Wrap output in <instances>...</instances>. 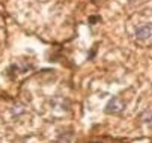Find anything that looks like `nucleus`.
Listing matches in <instances>:
<instances>
[{
  "label": "nucleus",
  "mask_w": 152,
  "mask_h": 143,
  "mask_svg": "<svg viewBox=\"0 0 152 143\" xmlns=\"http://www.w3.org/2000/svg\"><path fill=\"white\" fill-rule=\"evenodd\" d=\"M151 36H152V26L151 24H143V26H140V27H137V30H135V38L139 41H146V39H149Z\"/></svg>",
  "instance_id": "f03ea898"
},
{
  "label": "nucleus",
  "mask_w": 152,
  "mask_h": 143,
  "mask_svg": "<svg viewBox=\"0 0 152 143\" xmlns=\"http://www.w3.org/2000/svg\"><path fill=\"white\" fill-rule=\"evenodd\" d=\"M125 109V103L120 99L119 97H113L106 105V113L108 115H119L120 112H124Z\"/></svg>",
  "instance_id": "f257e3e1"
},
{
  "label": "nucleus",
  "mask_w": 152,
  "mask_h": 143,
  "mask_svg": "<svg viewBox=\"0 0 152 143\" xmlns=\"http://www.w3.org/2000/svg\"><path fill=\"white\" fill-rule=\"evenodd\" d=\"M152 113L149 112V110H146V112H145V115H143V120H145V122L146 124H149V122H152Z\"/></svg>",
  "instance_id": "7ed1b4c3"
}]
</instances>
